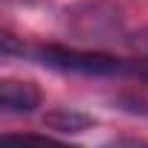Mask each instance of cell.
Wrapping results in <instances>:
<instances>
[{
	"mask_svg": "<svg viewBox=\"0 0 148 148\" xmlns=\"http://www.w3.org/2000/svg\"><path fill=\"white\" fill-rule=\"evenodd\" d=\"M38 64L58 70V73H76V76H119L128 73L131 64L125 58L116 55H105V52H84V49H70V47H58V44H47L35 49Z\"/></svg>",
	"mask_w": 148,
	"mask_h": 148,
	"instance_id": "obj_1",
	"label": "cell"
},
{
	"mask_svg": "<svg viewBox=\"0 0 148 148\" xmlns=\"http://www.w3.org/2000/svg\"><path fill=\"white\" fill-rule=\"evenodd\" d=\"M35 108H41V90L32 82H15L6 79L0 84V110L9 116H26Z\"/></svg>",
	"mask_w": 148,
	"mask_h": 148,
	"instance_id": "obj_2",
	"label": "cell"
},
{
	"mask_svg": "<svg viewBox=\"0 0 148 148\" xmlns=\"http://www.w3.org/2000/svg\"><path fill=\"white\" fill-rule=\"evenodd\" d=\"M44 125L58 134H82L93 125V116H87L84 110H76V108H55L44 116Z\"/></svg>",
	"mask_w": 148,
	"mask_h": 148,
	"instance_id": "obj_3",
	"label": "cell"
},
{
	"mask_svg": "<svg viewBox=\"0 0 148 148\" xmlns=\"http://www.w3.org/2000/svg\"><path fill=\"white\" fill-rule=\"evenodd\" d=\"M0 148H73V145L47 134H6L0 139Z\"/></svg>",
	"mask_w": 148,
	"mask_h": 148,
	"instance_id": "obj_4",
	"label": "cell"
},
{
	"mask_svg": "<svg viewBox=\"0 0 148 148\" xmlns=\"http://www.w3.org/2000/svg\"><path fill=\"white\" fill-rule=\"evenodd\" d=\"M102 148H148L145 139H113V142H105Z\"/></svg>",
	"mask_w": 148,
	"mask_h": 148,
	"instance_id": "obj_5",
	"label": "cell"
},
{
	"mask_svg": "<svg viewBox=\"0 0 148 148\" xmlns=\"http://www.w3.org/2000/svg\"><path fill=\"white\" fill-rule=\"evenodd\" d=\"M145 73H148V70H145Z\"/></svg>",
	"mask_w": 148,
	"mask_h": 148,
	"instance_id": "obj_6",
	"label": "cell"
}]
</instances>
